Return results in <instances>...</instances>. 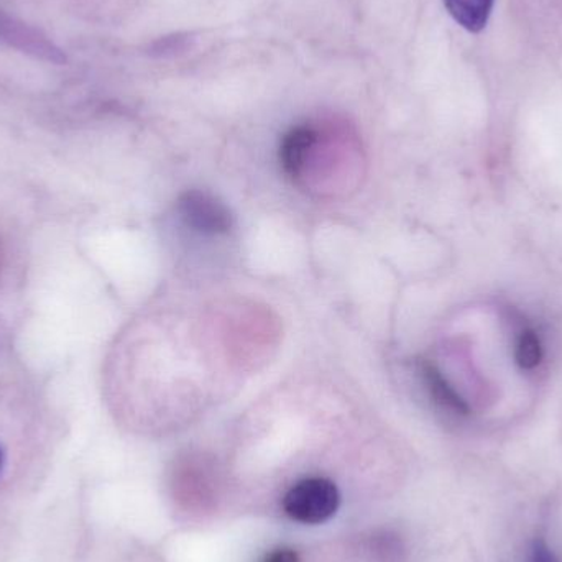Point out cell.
<instances>
[{"label": "cell", "mask_w": 562, "mask_h": 562, "mask_svg": "<svg viewBox=\"0 0 562 562\" xmlns=\"http://www.w3.org/2000/svg\"><path fill=\"white\" fill-rule=\"evenodd\" d=\"M531 562H561L543 540H537L531 548Z\"/></svg>", "instance_id": "obj_8"}, {"label": "cell", "mask_w": 562, "mask_h": 562, "mask_svg": "<svg viewBox=\"0 0 562 562\" xmlns=\"http://www.w3.org/2000/svg\"><path fill=\"white\" fill-rule=\"evenodd\" d=\"M317 137L319 135H317L316 128L307 124L296 125L284 135L281 140L280 161L288 177L294 178V180L301 177L307 157L316 145Z\"/></svg>", "instance_id": "obj_4"}, {"label": "cell", "mask_w": 562, "mask_h": 562, "mask_svg": "<svg viewBox=\"0 0 562 562\" xmlns=\"http://www.w3.org/2000/svg\"><path fill=\"white\" fill-rule=\"evenodd\" d=\"M0 36H12V40H16V36H19V32H13L10 22L0 19Z\"/></svg>", "instance_id": "obj_10"}, {"label": "cell", "mask_w": 562, "mask_h": 562, "mask_svg": "<svg viewBox=\"0 0 562 562\" xmlns=\"http://www.w3.org/2000/svg\"><path fill=\"white\" fill-rule=\"evenodd\" d=\"M262 562H301V558L293 548H279L267 554Z\"/></svg>", "instance_id": "obj_9"}, {"label": "cell", "mask_w": 562, "mask_h": 562, "mask_svg": "<svg viewBox=\"0 0 562 562\" xmlns=\"http://www.w3.org/2000/svg\"><path fill=\"white\" fill-rule=\"evenodd\" d=\"M178 213L188 227L206 236H223L233 229L229 207L206 191H187L178 200Z\"/></svg>", "instance_id": "obj_3"}, {"label": "cell", "mask_w": 562, "mask_h": 562, "mask_svg": "<svg viewBox=\"0 0 562 562\" xmlns=\"http://www.w3.org/2000/svg\"><path fill=\"white\" fill-rule=\"evenodd\" d=\"M517 362L524 370H531L540 366L543 359V347H541L540 337L535 330H524L517 344Z\"/></svg>", "instance_id": "obj_7"}, {"label": "cell", "mask_w": 562, "mask_h": 562, "mask_svg": "<svg viewBox=\"0 0 562 562\" xmlns=\"http://www.w3.org/2000/svg\"><path fill=\"white\" fill-rule=\"evenodd\" d=\"M339 507V488L326 477L303 479L283 497L284 514L303 525L324 524L336 515Z\"/></svg>", "instance_id": "obj_2"}, {"label": "cell", "mask_w": 562, "mask_h": 562, "mask_svg": "<svg viewBox=\"0 0 562 562\" xmlns=\"http://www.w3.org/2000/svg\"><path fill=\"white\" fill-rule=\"evenodd\" d=\"M495 0H445L452 19L471 33H479L487 26Z\"/></svg>", "instance_id": "obj_6"}, {"label": "cell", "mask_w": 562, "mask_h": 562, "mask_svg": "<svg viewBox=\"0 0 562 562\" xmlns=\"http://www.w3.org/2000/svg\"><path fill=\"white\" fill-rule=\"evenodd\" d=\"M35 429L0 406V530L30 501L43 475V448Z\"/></svg>", "instance_id": "obj_1"}, {"label": "cell", "mask_w": 562, "mask_h": 562, "mask_svg": "<svg viewBox=\"0 0 562 562\" xmlns=\"http://www.w3.org/2000/svg\"><path fill=\"white\" fill-rule=\"evenodd\" d=\"M418 372L419 375H422L423 383H425L426 389H428L429 395H431L432 402H435L439 408L456 416L469 415L468 403L452 389L451 383L436 369V366H432L428 360H422V362L418 363Z\"/></svg>", "instance_id": "obj_5"}]
</instances>
